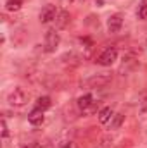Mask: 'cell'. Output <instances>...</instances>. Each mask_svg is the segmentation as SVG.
<instances>
[{
  "instance_id": "3957f363",
  "label": "cell",
  "mask_w": 147,
  "mask_h": 148,
  "mask_svg": "<svg viewBox=\"0 0 147 148\" xmlns=\"http://www.w3.org/2000/svg\"><path fill=\"white\" fill-rule=\"evenodd\" d=\"M116 59H118V50H116V47H107V48L99 55L97 62H99L101 66L107 67V66H111V64L116 62Z\"/></svg>"
},
{
  "instance_id": "ac0fdd59",
  "label": "cell",
  "mask_w": 147,
  "mask_h": 148,
  "mask_svg": "<svg viewBox=\"0 0 147 148\" xmlns=\"http://www.w3.org/2000/svg\"><path fill=\"white\" fill-rule=\"evenodd\" d=\"M23 148H31V147H23Z\"/></svg>"
},
{
  "instance_id": "277c9868",
  "label": "cell",
  "mask_w": 147,
  "mask_h": 148,
  "mask_svg": "<svg viewBox=\"0 0 147 148\" xmlns=\"http://www.w3.org/2000/svg\"><path fill=\"white\" fill-rule=\"evenodd\" d=\"M57 14H59V10L55 9V5H45L40 12V23H43V24L52 23V21H55Z\"/></svg>"
},
{
  "instance_id": "e0dca14e",
  "label": "cell",
  "mask_w": 147,
  "mask_h": 148,
  "mask_svg": "<svg viewBox=\"0 0 147 148\" xmlns=\"http://www.w3.org/2000/svg\"><path fill=\"white\" fill-rule=\"evenodd\" d=\"M62 148H71V143H66V145H64Z\"/></svg>"
},
{
  "instance_id": "d6986e66",
  "label": "cell",
  "mask_w": 147,
  "mask_h": 148,
  "mask_svg": "<svg viewBox=\"0 0 147 148\" xmlns=\"http://www.w3.org/2000/svg\"><path fill=\"white\" fill-rule=\"evenodd\" d=\"M146 47H147V40H146Z\"/></svg>"
},
{
  "instance_id": "8992f818",
  "label": "cell",
  "mask_w": 147,
  "mask_h": 148,
  "mask_svg": "<svg viewBox=\"0 0 147 148\" xmlns=\"http://www.w3.org/2000/svg\"><path fill=\"white\" fill-rule=\"evenodd\" d=\"M92 107H94V97H92L90 93H87V95H83V97L78 98V109H80V110L90 112Z\"/></svg>"
},
{
  "instance_id": "30bf717a",
  "label": "cell",
  "mask_w": 147,
  "mask_h": 148,
  "mask_svg": "<svg viewBox=\"0 0 147 148\" xmlns=\"http://www.w3.org/2000/svg\"><path fill=\"white\" fill-rule=\"evenodd\" d=\"M52 107V100H50V97H38L37 102H35V109L38 110H47V109H50Z\"/></svg>"
},
{
  "instance_id": "5b68a950",
  "label": "cell",
  "mask_w": 147,
  "mask_h": 148,
  "mask_svg": "<svg viewBox=\"0 0 147 148\" xmlns=\"http://www.w3.org/2000/svg\"><path fill=\"white\" fill-rule=\"evenodd\" d=\"M121 26H123V17L119 14H114V16H111L109 19H107V29H109V33H118L121 29Z\"/></svg>"
},
{
  "instance_id": "5bb4252c",
  "label": "cell",
  "mask_w": 147,
  "mask_h": 148,
  "mask_svg": "<svg viewBox=\"0 0 147 148\" xmlns=\"http://www.w3.org/2000/svg\"><path fill=\"white\" fill-rule=\"evenodd\" d=\"M137 16H139V19H147V3H142V5L139 7Z\"/></svg>"
},
{
  "instance_id": "8fae6325",
  "label": "cell",
  "mask_w": 147,
  "mask_h": 148,
  "mask_svg": "<svg viewBox=\"0 0 147 148\" xmlns=\"http://www.w3.org/2000/svg\"><path fill=\"white\" fill-rule=\"evenodd\" d=\"M111 76H95V77H92V79H88V84L90 86H102V84H106V83H109Z\"/></svg>"
},
{
  "instance_id": "7c38bea8",
  "label": "cell",
  "mask_w": 147,
  "mask_h": 148,
  "mask_svg": "<svg viewBox=\"0 0 147 148\" xmlns=\"http://www.w3.org/2000/svg\"><path fill=\"white\" fill-rule=\"evenodd\" d=\"M23 7V0H7L5 2V9L10 12H17Z\"/></svg>"
},
{
  "instance_id": "2e32d148",
  "label": "cell",
  "mask_w": 147,
  "mask_h": 148,
  "mask_svg": "<svg viewBox=\"0 0 147 148\" xmlns=\"http://www.w3.org/2000/svg\"><path fill=\"white\" fill-rule=\"evenodd\" d=\"M30 147L31 148H40V145H38V143H33V145H30Z\"/></svg>"
},
{
  "instance_id": "6da1fadb",
  "label": "cell",
  "mask_w": 147,
  "mask_h": 148,
  "mask_svg": "<svg viewBox=\"0 0 147 148\" xmlns=\"http://www.w3.org/2000/svg\"><path fill=\"white\" fill-rule=\"evenodd\" d=\"M9 103L10 105H14V107H23L28 100H30V93L24 90V88H21V86H17V88H14L10 93H9Z\"/></svg>"
},
{
  "instance_id": "9a60e30c",
  "label": "cell",
  "mask_w": 147,
  "mask_h": 148,
  "mask_svg": "<svg viewBox=\"0 0 147 148\" xmlns=\"http://www.w3.org/2000/svg\"><path fill=\"white\" fill-rule=\"evenodd\" d=\"M2 136H3V138H7V136H9V127H7L5 119H2Z\"/></svg>"
},
{
  "instance_id": "ba28073f",
  "label": "cell",
  "mask_w": 147,
  "mask_h": 148,
  "mask_svg": "<svg viewBox=\"0 0 147 148\" xmlns=\"http://www.w3.org/2000/svg\"><path fill=\"white\" fill-rule=\"evenodd\" d=\"M55 29H62V28H66V24L69 23V12L68 10H59V14H57V17H55Z\"/></svg>"
},
{
  "instance_id": "7a4b0ae2",
  "label": "cell",
  "mask_w": 147,
  "mask_h": 148,
  "mask_svg": "<svg viewBox=\"0 0 147 148\" xmlns=\"http://www.w3.org/2000/svg\"><path fill=\"white\" fill-rule=\"evenodd\" d=\"M59 43H61V35L57 33V29H49L47 35H45L43 50L49 52V53H52V52H55V48L59 47Z\"/></svg>"
},
{
  "instance_id": "9c48e42d",
  "label": "cell",
  "mask_w": 147,
  "mask_h": 148,
  "mask_svg": "<svg viewBox=\"0 0 147 148\" xmlns=\"http://www.w3.org/2000/svg\"><path fill=\"white\" fill-rule=\"evenodd\" d=\"M112 117H114V112H112L111 107H104V109H101V112H99V122H101V124L111 122Z\"/></svg>"
},
{
  "instance_id": "4fadbf2b",
  "label": "cell",
  "mask_w": 147,
  "mask_h": 148,
  "mask_svg": "<svg viewBox=\"0 0 147 148\" xmlns=\"http://www.w3.org/2000/svg\"><path fill=\"white\" fill-rule=\"evenodd\" d=\"M123 121H125V115L123 114H114V117L111 119V127L112 129H118L123 124Z\"/></svg>"
},
{
  "instance_id": "52a82bcc",
  "label": "cell",
  "mask_w": 147,
  "mask_h": 148,
  "mask_svg": "<svg viewBox=\"0 0 147 148\" xmlns=\"http://www.w3.org/2000/svg\"><path fill=\"white\" fill-rule=\"evenodd\" d=\"M28 121L30 124L33 126H40L43 121H45V115H43V110H38V109H33V110L28 114Z\"/></svg>"
}]
</instances>
